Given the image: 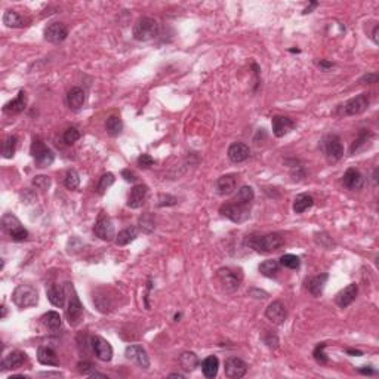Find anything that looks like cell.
<instances>
[{"label": "cell", "instance_id": "6da1fadb", "mask_svg": "<svg viewBox=\"0 0 379 379\" xmlns=\"http://www.w3.org/2000/svg\"><path fill=\"white\" fill-rule=\"evenodd\" d=\"M284 243L283 236L280 233H271L265 236H251L248 239V246H251L256 252L270 253L282 248Z\"/></svg>", "mask_w": 379, "mask_h": 379}, {"label": "cell", "instance_id": "7a4b0ae2", "mask_svg": "<svg viewBox=\"0 0 379 379\" xmlns=\"http://www.w3.org/2000/svg\"><path fill=\"white\" fill-rule=\"evenodd\" d=\"M12 301L21 310L32 308L39 302V293L32 284H20L12 292Z\"/></svg>", "mask_w": 379, "mask_h": 379}, {"label": "cell", "instance_id": "3957f363", "mask_svg": "<svg viewBox=\"0 0 379 379\" xmlns=\"http://www.w3.org/2000/svg\"><path fill=\"white\" fill-rule=\"evenodd\" d=\"M158 34V23L154 18L150 17H141L133 29H132V36L138 42H148L154 39Z\"/></svg>", "mask_w": 379, "mask_h": 379}, {"label": "cell", "instance_id": "277c9868", "mask_svg": "<svg viewBox=\"0 0 379 379\" xmlns=\"http://www.w3.org/2000/svg\"><path fill=\"white\" fill-rule=\"evenodd\" d=\"M2 230L14 242H23L29 237V231L23 227L20 220L12 214H5L2 218Z\"/></svg>", "mask_w": 379, "mask_h": 379}, {"label": "cell", "instance_id": "5b68a950", "mask_svg": "<svg viewBox=\"0 0 379 379\" xmlns=\"http://www.w3.org/2000/svg\"><path fill=\"white\" fill-rule=\"evenodd\" d=\"M32 153L33 158L36 161V166L37 167H48L54 163L55 160V154L51 148H48L45 145V142L40 139V138H34L32 142Z\"/></svg>", "mask_w": 379, "mask_h": 379}, {"label": "cell", "instance_id": "8992f818", "mask_svg": "<svg viewBox=\"0 0 379 379\" xmlns=\"http://www.w3.org/2000/svg\"><path fill=\"white\" fill-rule=\"evenodd\" d=\"M220 214H221L222 217L228 218L230 221L236 222V224H242V222L249 220V217H251V206L240 205L237 202L227 203V205H222L221 208H220Z\"/></svg>", "mask_w": 379, "mask_h": 379}, {"label": "cell", "instance_id": "52a82bcc", "mask_svg": "<svg viewBox=\"0 0 379 379\" xmlns=\"http://www.w3.org/2000/svg\"><path fill=\"white\" fill-rule=\"evenodd\" d=\"M217 279L220 280V283L227 292H236L240 287L243 277L240 271H234L231 268H220L217 271Z\"/></svg>", "mask_w": 379, "mask_h": 379}, {"label": "cell", "instance_id": "ba28073f", "mask_svg": "<svg viewBox=\"0 0 379 379\" xmlns=\"http://www.w3.org/2000/svg\"><path fill=\"white\" fill-rule=\"evenodd\" d=\"M70 290H71V295H70V301H68V308H67V318H68V323L71 326H77L82 320V316H83V305L73 287L71 283H67Z\"/></svg>", "mask_w": 379, "mask_h": 379}, {"label": "cell", "instance_id": "9c48e42d", "mask_svg": "<svg viewBox=\"0 0 379 379\" xmlns=\"http://www.w3.org/2000/svg\"><path fill=\"white\" fill-rule=\"evenodd\" d=\"M370 102L369 94H360L357 95L355 98L348 99L347 102L342 105V114L344 116H357L361 114L367 110Z\"/></svg>", "mask_w": 379, "mask_h": 379}, {"label": "cell", "instance_id": "30bf717a", "mask_svg": "<svg viewBox=\"0 0 379 379\" xmlns=\"http://www.w3.org/2000/svg\"><path fill=\"white\" fill-rule=\"evenodd\" d=\"M94 233L96 237H99L104 242H111L116 237L114 225L104 212H101V215L98 217V220L95 222Z\"/></svg>", "mask_w": 379, "mask_h": 379}, {"label": "cell", "instance_id": "8fae6325", "mask_svg": "<svg viewBox=\"0 0 379 379\" xmlns=\"http://www.w3.org/2000/svg\"><path fill=\"white\" fill-rule=\"evenodd\" d=\"M323 151L326 157L332 161H336L344 156V145L336 135H327L323 139Z\"/></svg>", "mask_w": 379, "mask_h": 379}, {"label": "cell", "instance_id": "7c38bea8", "mask_svg": "<svg viewBox=\"0 0 379 379\" xmlns=\"http://www.w3.org/2000/svg\"><path fill=\"white\" fill-rule=\"evenodd\" d=\"M225 376L230 379L243 378L248 372V364L239 357H228L225 360Z\"/></svg>", "mask_w": 379, "mask_h": 379}, {"label": "cell", "instance_id": "4fadbf2b", "mask_svg": "<svg viewBox=\"0 0 379 379\" xmlns=\"http://www.w3.org/2000/svg\"><path fill=\"white\" fill-rule=\"evenodd\" d=\"M125 354H126V358H129L133 363H136L141 369H148L150 367V357H148L147 351L141 345H129Z\"/></svg>", "mask_w": 379, "mask_h": 379}, {"label": "cell", "instance_id": "5bb4252c", "mask_svg": "<svg viewBox=\"0 0 379 379\" xmlns=\"http://www.w3.org/2000/svg\"><path fill=\"white\" fill-rule=\"evenodd\" d=\"M265 317H267L271 323H274V324H277V326L283 324L284 321H286V317H287V310H286L283 302H280V301L271 302V304L267 307V310H265Z\"/></svg>", "mask_w": 379, "mask_h": 379}, {"label": "cell", "instance_id": "9a60e30c", "mask_svg": "<svg viewBox=\"0 0 379 379\" xmlns=\"http://www.w3.org/2000/svg\"><path fill=\"white\" fill-rule=\"evenodd\" d=\"M92 344V349H94L95 355L102 360V361H110L113 358V347L110 345L108 341H105L101 336H94L91 339Z\"/></svg>", "mask_w": 379, "mask_h": 379}, {"label": "cell", "instance_id": "2e32d148", "mask_svg": "<svg viewBox=\"0 0 379 379\" xmlns=\"http://www.w3.org/2000/svg\"><path fill=\"white\" fill-rule=\"evenodd\" d=\"M68 36V29L63 23H52L45 29V39L51 43H61Z\"/></svg>", "mask_w": 379, "mask_h": 379}, {"label": "cell", "instance_id": "e0dca14e", "mask_svg": "<svg viewBox=\"0 0 379 379\" xmlns=\"http://www.w3.org/2000/svg\"><path fill=\"white\" fill-rule=\"evenodd\" d=\"M147 194H148V187L144 185V184H139V185H135L133 188L130 189L129 193V197H127V206L130 209H138L144 205L145 199H147Z\"/></svg>", "mask_w": 379, "mask_h": 379}, {"label": "cell", "instance_id": "ac0fdd59", "mask_svg": "<svg viewBox=\"0 0 379 379\" xmlns=\"http://www.w3.org/2000/svg\"><path fill=\"white\" fill-rule=\"evenodd\" d=\"M228 158L233 161V163H242L245 160H248L249 156H251V148L249 145L243 144V142H233L230 147H228Z\"/></svg>", "mask_w": 379, "mask_h": 379}, {"label": "cell", "instance_id": "d6986e66", "mask_svg": "<svg viewBox=\"0 0 379 379\" xmlns=\"http://www.w3.org/2000/svg\"><path fill=\"white\" fill-rule=\"evenodd\" d=\"M358 293V286L355 283L348 284L347 287H344L336 296H335V302L338 307L341 308H347L348 305H351L354 302V299L357 298Z\"/></svg>", "mask_w": 379, "mask_h": 379}, {"label": "cell", "instance_id": "ffe728a7", "mask_svg": "<svg viewBox=\"0 0 379 379\" xmlns=\"http://www.w3.org/2000/svg\"><path fill=\"white\" fill-rule=\"evenodd\" d=\"M3 24L9 29H24L30 24V18L9 9L3 14Z\"/></svg>", "mask_w": 379, "mask_h": 379}, {"label": "cell", "instance_id": "44dd1931", "mask_svg": "<svg viewBox=\"0 0 379 379\" xmlns=\"http://www.w3.org/2000/svg\"><path fill=\"white\" fill-rule=\"evenodd\" d=\"M271 123H273V133L277 138H283L284 135H287L296 126V123L292 119L284 117V116H274Z\"/></svg>", "mask_w": 379, "mask_h": 379}, {"label": "cell", "instance_id": "7402d4cb", "mask_svg": "<svg viewBox=\"0 0 379 379\" xmlns=\"http://www.w3.org/2000/svg\"><path fill=\"white\" fill-rule=\"evenodd\" d=\"M342 184H344L345 188L351 189V191L360 189L364 185V176L360 173V170L351 167V169H348L347 172L344 173Z\"/></svg>", "mask_w": 379, "mask_h": 379}, {"label": "cell", "instance_id": "603a6c76", "mask_svg": "<svg viewBox=\"0 0 379 379\" xmlns=\"http://www.w3.org/2000/svg\"><path fill=\"white\" fill-rule=\"evenodd\" d=\"M27 107V94L24 91H20V94L17 95L12 101L6 102L3 107V113L6 114H20L26 110Z\"/></svg>", "mask_w": 379, "mask_h": 379}, {"label": "cell", "instance_id": "cb8c5ba5", "mask_svg": "<svg viewBox=\"0 0 379 379\" xmlns=\"http://www.w3.org/2000/svg\"><path fill=\"white\" fill-rule=\"evenodd\" d=\"M27 360V354L23 351H11L3 360H2V370L6 369H20L24 361Z\"/></svg>", "mask_w": 379, "mask_h": 379}, {"label": "cell", "instance_id": "d4e9b609", "mask_svg": "<svg viewBox=\"0 0 379 379\" xmlns=\"http://www.w3.org/2000/svg\"><path fill=\"white\" fill-rule=\"evenodd\" d=\"M37 360L43 366H60L57 352L49 347H40L37 349Z\"/></svg>", "mask_w": 379, "mask_h": 379}, {"label": "cell", "instance_id": "484cf974", "mask_svg": "<svg viewBox=\"0 0 379 379\" xmlns=\"http://www.w3.org/2000/svg\"><path fill=\"white\" fill-rule=\"evenodd\" d=\"M329 279V274L327 273H323L320 276H314V277H310L305 284H307V289L308 292L313 295V296H320L323 293V289L326 286V282Z\"/></svg>", "mask_w": 379, "mask_h": 379}, {"label": "cell", "instance_id": "4316f807", "mask_svg": "<svg viewBox=\"0 0 379 379\" xmlns=\"http://www.w3.org/2000/svg\"><path fill=\"white\" fill-rule=\"evenodd\" d=\"M46 295H48V299H49V302H51L52 305L63 308L64 304H65L67 295H65V290H64L61 286L52 284V286L46 290Z\"/></svg>", "mask_w": 379, "mask_h": 379}, {"label": "cell", "instance_id": "83f0119b", "mask_svg": "<svg viewBox=\"0 0 379 379\" xmlns=\"http://www.w3.org/2000/svg\"><path fill=\"white\" fill-rule=\"evenodd\" d=\"M218 369H220V360L217 355H209L202 361V370L206 378H215L218 375Z\"/></svg>", "mask_w": 379, "mask_h": 379}, {"label": "cell", "instance_id": "f1b7e54d", "mask_svg": "<svg viewBox=\"0 0 379 379\" xmlns=\"http://www.w3.org/2000/svg\"><path fill=\"white\" fill-rule=\"evenodd\" d=\"M236 176L234 175H224L221 178L217 179V189L221 196H230L234 189H236Z\"/></svg>", "mask_w": 379, "mask_h": 379}, {"label": "cell", "instance_id": "f546056e", "mask_svg": "<svg viewBox=\"0 0 379 379\" xmlns=\"http://www.w3.org/2000/svg\"><path fill=\"white\" fill-rule=\"evenodd\" d=\"M85 99H86V95L82 88H71L67 95V102H68L70 108H73V110L82 108V105L85 104Z\"/></svg>", "mask_w": 379, "mask_h": 379}, {"label": "cell", "instance_id": "4dcf8cb0", "mask_svg": "<svg viewBox=\"0 0 379 379\" xmlns=\"http://www.w3.org/2000/svg\"><path fill=\"white\" fill-rule=\"evenodd\" d=\"M373 136V133L370 132V130H367V129H361L360 130V133H358V136L355 138V141L352 142V145H351V150H349V153L351 154H355V153H358L360 150H363L369 142H370V138Z\"/></svg>", "mask_w": 379, "mask_h": 379}, {"label": "cell", "instance_id": "1f68e13d", "mask_svg": "<svg viewBox=\"0 0 379 379\" xmlns=\"http://www.w3.org/2000/svg\"><path fill=\"white\" fill-rule=\"evenodd\" d=\"M314 199L308 194H298L293 200V211L295 214H304L310 208H313Z\"/></svg>", "mask_w": 379, "mask_h": 379}, {"label": "cell", "instance_id": "d6a6232c", "mask_svg": "<svg viewBox=\"0 0 379 379\" xmlns=\"http://www.w3.org/2000/svg\"><path fill=\"white\" fill-rule=\"evenodd\" d=\"M138 237V230L135 227H129L122 230L117 236H116V245L117 246H126L130 242H133Z\"/></svg>", "mask_w": 379, "mask_h": 379}, {"label": "cell", "instance_id": "836d02e7", "mask_svg": "<svg viewBox=\"0 0 379 379\" xmlns=\"http://www.w3.org/2000/svg\"><path fill=\"white\" fill-rule=\"evenodd\" d=\"M42 323L52 332H57L61 329V316L57 311H48L42 317Z\"/></svg>", "mask_w": 379, "mask_h": 379}, {"label": "cell", "instance_id": "e575fe53", "mask_svg": "<svg viewBox=\"0 0 379 379\" xmlns=\"http://www.w3.org/2000/svg\"><path fill=\"white\" fill-rule=\"evenodd\" d=\"M280 262L276 259H267L259 265V273L265 277H274L279 273Z\"/></svg>", "mask_w": 379, "mask_h": 379}, {"label": "cell", "instance_id": "d590c367", "mask_svg": "<svg viewBox=\"0 0 379 379\" xmlns=\"http://www.w3.org/2000/svg\"><path fill=\"white\" fill-rule=\"evenodd\" d=\"M105 130L111 136H119L123 130V122L117 116H110L105 122Z\"/></svg>", "mask_w": 379, "mask_h": 379}, {"label": "cell", "instance_id": "8d00e7d4", "mask_svg": "<svg viewBox=\"0 0 379 379\" xmlns=\"http://www.w3.org/2000/svg\"><path fill=\"white\" fill-rule=\"evenodd\" d=\"M253 199H255V191H253L252 187H249V185H243L242 188L239 189V193H237V196H236L234 202H237V203H240V205L251 206V203L253 202Z\"/></svg>", "mask_w": 379, "mask_h": 379}, {"label": "cell", "instance_id": "74e56055", "mask_svg": "<svg viewBox=\"0 0 379 379\" xmlns=\"http://www.w3.org/2000/svg\"><path fill=\"white\" fill-rule=\"evenodd\" d=\"M179 364H181V367H182L184 370L191 372V370H194V369L197 367L199 358H197V355H196L194 352H182V354L179 355Z\"/></svg>", "mask_w": 379, "mask_h": 379}, {"label": "cell", "instance_id": "f35d334b", "mask_svg": "<svg viewBox=\"0 0 379 379\" xmlns=\"http://www.w3.org/2000/svg\"><path fill=\"white\" fill-rule=\"evenodd\" d=\"M18 145V138L15 135H11L5 139L3 147H2V156L5 158H12Z\"/></svg>", "mask_w": 379, "mask_h": 379}, {"label": "cell", "instance_id": "ab89813d", "mask_svg": "<svg viewBox=\"0 0 379 379\" xmlns=\"http://www.w3.org/2000/svg\"><path fill=\"white\" fill-rule=\"evenodd\" d=\"M114 181H116V178H114L113 173H110V172H108V173H104V175L99 178V182H98V185H96L98 194H104L105 189H108L114 184Z\"/></svg>", "mask_w": 379, "mask_h": 379}, {"label": "cell", "instance_id": "60d3db41", "mask_svg": "<svg viewBox=\"0 0 379 379\" xmlns=\"http://www.w3.org/2000/svg\"><path fill=\"white\" fill-rule=\"evenodd\" d=\"M283 267L286 268H290V270H296V268H299V264H301V259L296 256V255H292V253H286L283 255L282 258H280V261H279Z\"/></svg>", "mask_w": 379, "mask_h": 379}, {"label": "cell", "instance_id": "b9f144b4", "mask_svg": "<svg viewBox=\"0 0 379 379\" xmlns=\"http://www.w3.org/2000/svg\"><path fill=\"white\" fill-rule=\"evenodd\" d=\"M64 184L68 189H77L80 185V178L76 170H68L64 179Z\"/></svg>", "mask_w": 379, "mask_h": 379}, {"label": "cell", "instance_id": "7bdbcfd3", "mask_svg": "<svg viewBox=\"0 0 379 379\" xmlns=\"http://www.w3.org/2000/svg\"><path fill=\"white\" fill-rule=\"evenodd\" d=\"M154 220L150 214H145L139 218V228L144 231V233H151L154 230Z\"/></svg>", "mask_w": 379, "mask_h": 379}, {"label": "cell", "instance_id": "ee69618b", "mask_svg": "<svg viewBox=\"0 0 379 379\" xmlns=\"http://www.w3.org/2000/svg\"><path fill=\"white\" fill-rule=\"evenodd\" d=\"M51 182H52L51 178H49V176H45V175H39V176H36V178L33 179V185L39 189H48L51 187Z\"/></svg>", "mask_w": 379, "mask_h": 379}, {"label": "cell", "instance_id": "f6af8a7d", "mask_svg": "<svg viewBox=\"0 0 379 379\" xmlns=\"http://www.w3.org/2000/svg\"><path fill=\"white\" fill-rule=\"evenodd\" d=\"M324 348H326V344L323 342V344H318L314 349V352H313V355H314V360H316L318 364H324V363H327V357H326V354H324Z\"/></svg>", "mask_w": 379, "mask_h": 379}, {"label": "cell", "instance_id": "bcb514c9", "mask_svg": "<svg viewBox=\"0 0 379 379\" xmlns=\"http://www.w3.org/2000/svg\"><path fill=\"white\" fill-rule=\"evenodd\" d=\"M80 138V132L76 127H70L64 132V141L67 144H74Z\"/></svg>", "mask_w": 379, "mask_h": 379}, {"label": "cell", "instance_id": "7dc6e473", "mask_svg": "<svg viewBox=\"0 0 379 379\" xmlns=\"http://www.w3.org/2000/svg\"><path fill=\"white\" fill-rule=\"evenodd\" d=\"M176 197H173V196H169V194H160L158 196V206H173V205H176Z\"/></svg>", "mask_w": 379, "mask_h": 379}, {"label": "cell", "instance_id": "c3c4849f", "mask_svg": "<svg viewBox=\"0 0 379 379\" xmlns=\"http://www.w3.org/2000/svg\"><path fill=\"white\" fill-rule=\"evenodd\" d=\"M94 364L92 363H89V361H80L79 364H77V370L80 372V373H83V375H91L94 370Z\"/></svg>", "mask_w": 379, "mask_h": 379}, {"label": "cell", "instance_id": "681fc988", "mask_svg": "<svg viewBox=\"0 0 379 379\" xmlns=\"http://www.w3.org/2000/svg\"><path fill=\"white\" fill-rule=\"evenodd\" d=\"M138 164L141 167H144V169H148V167H151L154 164V158L151 157L150 154H142L138 158Z\"/></svg>", "mask_w": 379, "mask_h": 379}, {"label": "cell", "instance_id": "f907efd6", "mask_svg": "<svg viewBox=\"0 0 379 379\" xmlns=\"http://www.w3.org/2000/svg\"><path fill=\"white\" fill-rule=\"evenodd\" d=\"M267 335H268V338H265V336H264V342H265V344H267L270 348L277 347V344H279L277 336H276L273 332H270V330H267Z\"/></svg>", "mask_w": 379, "mask_h": 379}, {"label": "cell", "instance_id": "816d5d0a", "mask_svg": "<svg viewBox=\"0 0 379 379\" xmlns=\"http://www.w3.org/2000/svg\"><path fill=\"white\" fill-rule=\"evenodd\" d=\"M122 176L126 179L127 182H135L138 178H136V175H135V172H132L130 169H125L123 172H122Z\"/></svg>", "mask_w": 379, "mask_h": 379}, {"label": "cell", "instance_id": "f5cc1de1", "mask_svg": "<svg viewBox=\"0 0 379 379\" xmlns=\"http://www.w3.org/2000/svg\"><path fill=\"white\" fill-rule=\"evenodd\" d=\"M360 82L361 83H376L378 82V74H364Z\"/></svg>", "mask_w": 379, "mask_h": 379}, {"label": "cell", "instance_id": "db71d44e", "mask_svg": "<svg viewBox=\"0 0 379 379\" xmlns=\"http://www.w3.org/2000/svg\"><path fill=\"white\" fill-rule=\"evenodd\" d=\"M249 295L253 296V298H256V299H265L267 298V293L264 290H258V289H251Z\"/></svg>", "mask_w": 379, "mask_h": 379}, {"label": "cell", "instance_id": "11a10c76", "mask_svg": "<svg viewBox=\"0 0 379 379\" xmlns=\"http://www.w3.org/2000/svg\"><path fill=\"white\" fill-rule=\"evenodd\" d=\"M358 372L363 373V375H375V373H376L375 370H372V369H369V367H367V369H366V367H361V369H358Z\"/></svg>", "mask_w": 379, "mask_h": 379}, {"label": "cell", "instance_id": "9f6ffc18", "mask_svg": "<svg viewBox=\"0 0 379 379\" xmlns=\"http://www.w3.org/2000/svg\"><path fill=\"white\" fill-rule=\"evenodd\" d=\"M378 32H379V27L376 26V27L373 29V33H372V39H373V42H375V43H378Z\"/></svg>", "mask_w": 379, "mask_h": 379}, {"label": "cell", "instance_id": "6f0895ef", "mask_svg": "<svg viewBox=\"0 0 379 379\" xmlns=\"http://www.w3.org/2000/svg\"><path fill=\"white\" fill-rule=\"evenodd\" d=\"M318 65H320L321 68H330V67H332L333 64L329 63V61H320V63H318Z\"/></svg>", "mask_w": 379, "mask_h": 379}, {"label": "cell", "instance_id": "680465c9", "mask_svg": "<svg viewBox=\"0 0 379 379\" xmlns=\"http://www.w3.org/2000/svg\"><path fill=\"white\" fill-rule=\"evenodd\" d=\"M347 352L348 354H352V355H357V357L363 354V352H361V351H358V349H347Z\"/></svg>", "mask_w": 379, "mask_h": 379}, {"label": "cell", "instance_id": "91938a15", "mask_svg": "<svg viewBox=\"0 0 379 379\" xmlns=\"http://www.w3.org/2000/svg\"><path fill=\"white\" fill-rule=\"evenodd\" d=\"M89 376H91V378H107V376H105L104 373H98V372H92V373H91Z\"/></svg>", "mask_w": 379, "mask_h": 379}, {"label": "cell", "instance_id": "94428289", "mask_svg": "<svg viewBox=\"0 0 379 379\" xmlns=\"http://www.w3.org/2000/svg\"><path fill=\"white\" fill-rule=\"evenodd\" d=\"M42 376H60V373H52V372H43L40 373Z\"/></svg>", "mask_w": 379, "mask_h": 379}, {"label": "cell", "instance_id": "6125c7cd", "mask_svg": "<svg viewBox=\"0 0 379 379\" xmlns=\"http://www.w3.org/2000/svg\"><path fill=\"white\" fill-rule=\"evenodd\" d=\"M317 5H318V3H316V2H313V3H311V6H310V8H307V9L304 11V14H310V11H311L313 8H316Z\"/></svg>", "mask_w": 379, "mask_h": 379}, {"label": "cell", "instance_id": "be15d7a7", "mask_svg": "<svg viewBox=\"0 0 379 379\" xmlns=\"http://www.w3.org/2000/svg\"><path fill=\"white\" fill-rule=\"evenodd\" d=\"M169 376L170 378H184V375H181V373H170Z\"/></svg>", "mask_w": 379, "mask_h": 379}, {"label": "cell", "instance_id": "e7e4bbea", "mask_svg": "<svg viewBox=\"0 0 379 379\" xmlns=\"http://www.w3.org/2000/svg\"><path fill=\"white\" fill-rule=\"evenodd\" d=\"M6 313H8V311H6V307H5V305H2V318H5V317H6Z\"/></svg>", "mask_w": 379, "mask_h": 379}]
</instances>
